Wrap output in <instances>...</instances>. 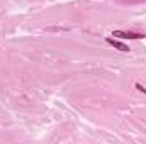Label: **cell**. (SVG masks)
Segmentation results:
<instances>
[{
    "instance_id": "1",
    "label": "cell",
    "mask_w": 146,
    "mask_h": 144,
    "mask_svg": "<svg viewBox=\"0 0 146 144\" xmlns=\"http://www.w3.org/2000/svg\"><path fill=\"white\" fill-rule=\"evenodd\" d=\"M112 36L119 37V39H143L145 34H141V32H131V31H114Z\"/></svg>"
},
{
    "instance_id": "2",
    "label": "cell",
    "mask_w": 146,
    "mask_h": 144,
    "mask_svg": "<svg viewBox=\"0 0 146 144\" xmlns=\"http://www.w3.org/2000/svg\"><path fill=\"white\" fill-rule=\"evenodd\" d=\"M106 41H107V44L114 46L115 49H119V51H122V53H127V51H131V48H129L127 44H124V42H121V41H117V39H114V37H107Z\"/></svg>"
},
{
    "instance_id": "3",
    "label": "cell",
    "mask_w": 146,
    "mask_h": 144,
    "mask_svg": "<svg viewBox=\"0 0 146 144\" xmlns=\"http://www.w3.org/2000/svg\"><path fill=\"white\" fill-rule=\"evenodd\" d=\"M134 87H136V90H139V92H141V93H145V95H146V88H145V87H141V85H139V83H136V85H134Z\"/></svg>"
}]
</instances>
